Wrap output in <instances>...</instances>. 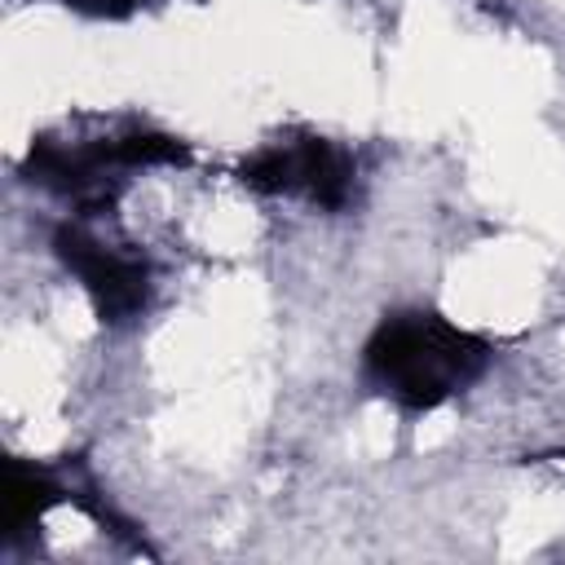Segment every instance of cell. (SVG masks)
<instances>
[{"mask_svg":"<svg viewBox=\"0 0 565 565\" xmlns=\"http://www.w3.org/2000/svg\"><path fill=\"white\" fill-rule=\"evenodd\" d=\"M362 366L366 380L397 406L433 411L490 366V344L437 313H393L366 340Z\"/></svg>","mask_w":565,"mask_h":565,"instance_id":"obj_1","label":"cell"},{"mask_svg":"<svg viewBox=\"0 0 565 565\" xmlns=\"http://www.w3.org/2000/svg\"><path fill=\"white\" fill-rule=\"evenodd\" d=\"M238 181L260 194H305L318 207H340L349 199L353 168L335 146L305 137L296 146H274L252 154L238 168Z\"/></svg>","mask_w":565,"mask_h":565,"instance_id":"obj_2","label":"cell"},{"mask_svg":"<svg viewBox=\"0 0 565 565\" xmlns=\"http://www.w3.org/2000/svg\"><path fill=\"white\" fill-rule=\"evenodd\" d=\"M53 247H57L62 265L93 296L102 322H128V318H137L146 309V300H150V269L137 256H124V252L97 243L79 225H62L53 234Z\"/></svg>","mask_w":565,"mask_h":565,"instance_id":"obj_3","label":"cell"},{"mask_svg":"<svg viewBox=\"0 0 565 565\" xmlns=\"http://www.w3.org/2000/svg\"><path fill=\"white\" fill-rule=\"evenodd\" d=\"M9 490H13V534H22L44 508H53L62 499V490L44 472H31L22 463L9 468Z\"/></svg>","mask_w":565,"mask_h":565,"instance_id":"obj_4","label":"cell"},{"mask_svg":"<svg viewBox=\"0 0 565 565\" xmlns=\"http://www.w3.org/2000/svg\"><path fill=\"white\" fill-rule=\"evenodd\" d=\"M115 163H190V146L185 141H177V137H168V132H128V137H119L115 146Z\"/></svg>","mask_w":565,"mask_h":565,"instance_id":"obj_5","label":"cell"},{"mask_svg":"<svg viewBox=\"0 0 565 565\" xmlns=\"http://www.w3.org/2000/svg\"><path fill=\"white\" fill-rule=\"evenodd\" d=\"M75 9H84V13H102V18H124L137 0H71Z\"/></svg>","mask_w":565,"mask_h":565,"instance_id":"obj_6","label":"cell"}]
</instances>
